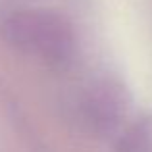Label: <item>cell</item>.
<instances>
[{
  "mask_svg": "<svg viewBox=\"0 0 152 152\" xmlns=\"http://www.w3.org/2000/svg\"><path fill=\"white\" fill-rule=\"evenodd\" d=\"M10 41L27 54L62 62L71 50V37L62 23L48 18H23L10 25Z\"/></svg>",
  "mask_w": 152,
  "mask_h": 152,
  "instance_id": "obj_1",
  "label": "cell"
}]
</instances>
